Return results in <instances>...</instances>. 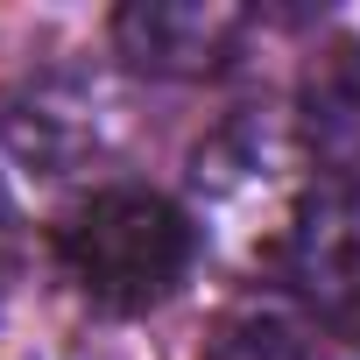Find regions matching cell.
<instances>
[{
	"label": "cell",
	"mask_w": 360,
	"mask_h": 360,
	"mask_svg": "<svg viewBox=\"0 0 360 360\" xmlns=\"http://www.w3.org/2000/svg\"><path fill=\"white\" fill-rule=\"evenodd\" d=\"M191 255H198L191 212L148 184H106L57 226L64 276L78 283L85 304L113 318H134L176 297V283L191 276Z\"/></svg>",
	"instance_id": "obj_1"
},
{
	"label": "cell",
	"mask_w": 360,
	"mask_h": 360,
	"mask_svg": "<svg viewBox=\"0 0 360 360\" xmlns=\"http://www.w3.org/2000/svg\"><path fill=\"white\" fill-rule=\"evenodd\" d=\"M15 248H22V233H15V205L0 198V290H8V276H15Z\"/></svg>",
	"instance_id": "obj_7"
},
{
	"label": "cell",
	"mask_w": 360,
	"mask_h": 360,
	"mask_svg": "<svg viewBox=\"0 0 360 360\" xmlns=\"http://www.w3.org/2000/svg\"><path fill=\"white\" fill-rule=\"evenodd\" d=\"M297 134L325 169V184L360 191V43L353 36H332L311 50L297 78Z\"/></svg>",
	"instance_id": "obj_4"
},
{
	"label": "cell",
	"mask_w": 360,
	"mask_h": 360,
	"mask_svg": "<svg viewBox=\"0 0 360 360\" xmlns=\"http://www.w3.org/2000/svg\"><path fill=\"white\" fill-rule=\"evenodd\" d=\"M113 43L148 78H212L240 57L248 15L219 0H134L113 15Z\"/></svg>",
	"instance_id": "obj_3"
},
{
	"label": "cell",
	"mask_w": 360,
	"mask_h": 360,
	"mask_svg": "<svg viewBox=\"0 0 360 360\" xmlns=\"http://www.w3.org/2000/svg\"><path fill=\"white\" fill-rule=\"evenodd\" d=\"M198 360H311V339L297 318H283L276 304H233Z\"/></svg>",
	"instance_id": "obj_6"
},
{
	"label": "cell",
	"mask_w": 360,
	"mask_h": 360,
	"mask_svg": "<svg viewBox=\"0 0 360 360\" xmlns=\"http://www.w3.org/2000/svg\"><path fill=\"white\" fill-rule=\"evenodd\" d=\"M71 113L78 106L57 99V92H29L22 106L8 99L0 106V141H8L22 162H36L43 176H64L78 162V148H85V120H71Z\"/></svg>",
	"instance_id": "obj_5"
},
{
	"label": "cell",
	"mask_w": 360,
	"mask_h": 360,
	"mask_svg": "<svg viewBox=\"0 0 360 360\" xmlns=\"http://www.w3.org/2000/svg\"><path fill=\"white\" fill-rule=\"evenodd\" d=\"M283 283L311 325L360 346V191L311 184L283 226Z\"/></svg>",
	"instance_id": "obj_2"
}]
</instances>
